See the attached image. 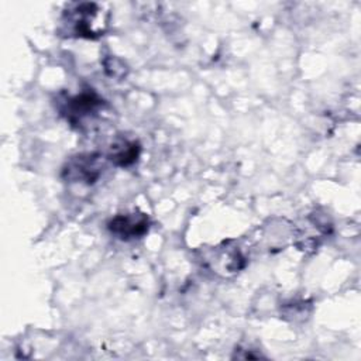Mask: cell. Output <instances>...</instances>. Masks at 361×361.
<instances>
[{"mask_svg": "<svg viewBox=\"0 0 361 361\" xmlns=\"http://www.w3.org/2000/svg\"><path fill=\"white\" fill-rule=\"evenodd\" d=\"M103 171V161L99 154H78L66 161L62 176L69 182L94 183Z\"/></svg>", "mask_w": 361, "mask_h": 361, "instance_id": "6da1fadb", "label": "cell"}, {"mask_svg": "<svg viewBox=\"0 0 361 361\" xmlns=\"http://www.w3.org/2000/svg\"><path fill=\"white\" fill-rule=\"evenodd\" d=\"M110 233L117 235L121 240H130L144 235L148 231L149 223L148 217L144 213H131V214H118L113 217L107 224Z\"/></svg>", "mask_w": 361, "mask_h": 361, "instance_id": "7a4b0ae2", "label": "cell"}, {"mask_svg": "<svg viewBox=\"0 0 361 361\" xmlns=\"http://www.w3.org/2000/svg\"><path fill=\"white\" fill-rule=\"evenodd\" d=\"M97 6L93 3L78 4L75 10L68 13V20L72 24V31L76 37L96 38L102 32L94 28V17L97 14Z\"/></svg>", "mask_w": 361, "mask_h": 361, "instance_id": "3957f363", "label": "cell"}, {"mask_svg": "<svg viewBox=\"0 0 361 361\" xmlns=\"http://www.w3.org/2000/svg\"><path fill=\"white\" fill-rule=\"evenodd\" d=\"M100 97L93 92H82L66 100V107L63 113L66 114L68 120L76 123L80 118L89 116L90 113L96 111L97 107L102 106Z\"/></svg>", "mask_w": 361, "mask_h": 361, "instance_id": "277c9868", "label": "cell"}, {"mask_svg": "<svg viewBox=\"0 0 361 361\" xmlns=\"http://www.w3.org/2000/svg\"><path fill=\"white\" fill-rule=\"evenodd\" d=\"M140 145L135 141L120 140L111 144L107 158L117 166H128L138 159Z\"/></svg>", "mask_w": 361, "mask_h": 361, "instance_id": "5b68a950", "label": "cell"}]
</instances>
